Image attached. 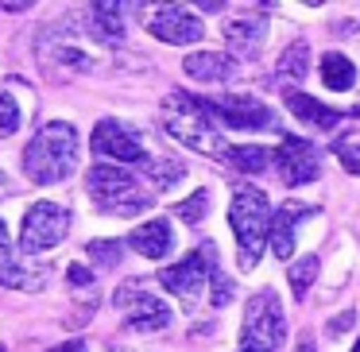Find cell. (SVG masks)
Here are the masks:
<instances>
[{"mask_svg": "<svg viewBox=\"0 0 360 352\" xmlns=\"http://www.w3.org/2000/svg\"><path fill=\"white\" fill-rule=\"evenodd\" d=\"M78 167V132L66 120H51L24 148V174L35 186H55Z\"/></svg>", "mask_w": 360, "mask_h": 352, "instance_id": "1", "label": "cell"}, {"mask_svg": "<svg viewBox=\"0 0 360 352\" xmlns=\"http://www.w3.org/2000/svg\"><path fill=\"white\" fill-rule=\"evenodd\" d=\"M271 205H267V194L252 186H240L229 205V225H233V236H236V248H240V267L252 271L256 267V256L259 248L267 244V233H271Z\"/></svg>", "mask_w": 360, "mask_h": 352, "instance_id": "2", "label": "cell"}, {"mask_svg": "<svg viewBox=\"0 0 360 352\" xmlns=\"http://www.w3.org/2000/svg\"><path fill=\"white\" fill-rule=\"evenodd\" d=\"M163 120H167V132H171L179 143H186L190 151H202V155H225L205 101H194V97H186V93H171L163 101Z\"/></svg>", "mask_w": 360, "mask_h": 352, "instance_id": "3", "label": "cell"}, {"mask_svg": "<svg viewBox=\"0 0 360 352\" xmlns=\"http://www.w3.org/2000/svg\"><path fill=\"white\" fill-rule=\"evenodd\" d=\"M86 186H89V197L97 202V209L112 213V217H136V213L151 209V194H143L132 174L117 163L89 167Z\"/></svg>", "mask_w": 360, "mask_h": 352, "instance_id": "4", "label": "cell"}, {"mask_svg": "<svg viewBox=\"0 0 360 352\" xmlns=\"http://www.w3.org/2000/svg\"><path fill=\"white\" fill-rule=\"evenodd\" d=\"M287 321H283V302L271 287L256 290L244 302V325H240V352H275L283 344Z\"/></svg>", "mask_w": 360, "mask_h": 352, "instance_id": "5", "label": "cell"}, {"mask_svg": "<svg viewBox=\"0 0 360 352\" xmlns=\"http://www.w3.org/2000/svg\"><path fill=\"white\" fill-rule=\"evenodd\" d=\"M66 233H70V213L55 202H35L20 225V252H27V256L51 252L55 244L66 240Z\"/></svg>", "mask_w": 360, "mask_h": 352, "instance_id": "6", "label": "cell"}, {"mask_svg": "<svg viewBox=\"0 0 360 352\" xmlns=\"http://www.w3.org/2000/svg\"><path fill=\"white\" fill-rule=\"evenodd\" d=\"M213 267H217V248L213 244H202V252H190L182 263H171L159 271V282H163L171 294H179L186 306H194L202 298L205 282H213Z\"/></svg>", "mask_w": 360, "mask_h": 352, "instance_id": "7", "label": "cell"}, {"mask_svg": "<svg viewBox=\"0 0 360 352\" xmlns=\"http://www.w3.org/2000/svg\"><path fill=\"white\" fill-rule=\"evenodd\" d=\"M117 306L128 313V329H136V333H159V329L171 325V306L163 302L159 294H151V290H143L140 282H124V287L117 290Z\"/></svg>", "mask_w": 360, "mask_h": 352, "instance_id": "8", "label": "cell"}, {"mask_svg": "<svg viewBox=\"0 0 360 352\" xmlns=\"http://www.w3.org/2000/svg\"><path fill=\"white\" fill-rule=\"evenodd\" d=\"M89 148H94V155L117 159V163H136V167L151 163L140 132L128 128V124H120V120H101V124L94 128V136H89Z\"/></svg>", "mask_w": 360, "mask_h": 352, "instance_id": "9", "label": "cell"}, {"mask_svg": "<svg viewBox=\"0 0 360 352\" xmlns=\"http://www.w3.org/2000/svg\"><path fill=\"white\" fill-rule=\"evenodd\" d=\"M275 167H279V178L287 186H306L321 174V155L310 140L302 136H287V140L275 148Z\"/></svg>", "mask_w": 360, "mask_h": 352, "instance_id": "10", "label": "cell"}, {"mask_svg": "<svg viewBox=\"0 0 360 352\" xmlns=\"http://www.w3.org/2000/svg\"><path fill=\"white\" fill-rule=\"evenodd\" d=\"M210 117H217L221 124L236 128V132H259V128H271L275 117L264 101H252V97H210L205 101Z\"/></svg>", "mask_w": 360, "mask_h": 352, "instance_id": "11", "label": "cell"}, {"mask_svg": "<svg viewBox=\"0 0 360 352\" xmlns=\"http://www.w3.org/2000/svg\"><path fill=\"white\" fill-rule=\"evenodd\" d=\"M148 32L159 43H171V47H186V43L202 39V20L194 12H186L182 4H163L148 16Z\"/></svg>", "mask_w": 360, "mask_h": 352, "instance_id": "12", "label": "cell"}, {"mask_svg": "<svg viewBox=\"0 0 360 352\" xmlns=\"http://www.w3.org/2000/svg\"><path fill=\"white\" fill-rule=\"evenodd\" d=\"M306 217H314V209H310V205H302V202H287L279 213H275L271 233H267V244H271V252L279 259L295 256V225H298V221H306Z\"/></svg>", "mask_w": 360, "mask_h": 352, "instance_id": "13", "label": "cell"}, {"mask_svg": "<svg viewBox=\"0 0 360 352\" xmlns=\"http://www.w3.org/2000/svg\"><path fill=\"white\" fill-rule=\"evenodd\" d=\"M182 70H186L194 82H210V86H217V82H229L236 74V63L229 55H221V51H198V55H186Z\"/></svg>", "mask_w": 360, "mask_h": 352, "instance_id": "14", "label": "cell"}, {"mask_svg": "<svg viewBox=\"0 0 360 352\" xmlns=\"http://www.w3.org/2000/svg\"><path fill=\"white\" fill-rule=\"evenodd\" d=\"M128 244L148 259H163V256H171V248H174V228L167 225V221H148V225L132 228Z\"/></svg>", "mask_w": 360, "mask_h": 352, "instance_id": "15", "label": "cell"}, {"mask_svg": "<svg viewBox=\"0 0 360 352\" xmlns=\"http://www.w3.org/2000/svg\"><path fill=\"white\" fill-rule=\"evenodd\" d=\"M287 109L295 112L298 120L314 124V128H333V124H341V120H345V112L326 109L321 101H314V97H306V93H287Z\"/></svg>", "mask_w": 360, "mask_h": 352, "instance_id": "16", "label": "cell"}, {"mask_svg": "<svg viewBox=\"0 0 360 352\" xmlns=\"http://www.w3.org/2000/svg\"><path fill=\"white\" fill-rule=\"evenodd\" d=\"M225 39H229V47H233L236 55H256L259 43H264V24H259L256 16L229 20V24H225Z\"/></svg>", "mask_w": 360, "mask_h": 352, "instance_id": "17", "label": "cell"}, {"mask_svg": "<svg viewBox=\"0 0 360 352\" xmlns=\"http://www.w3.org/2000/svg\"><path fill=\"white\" fill-rule=\"evenodd\" d=\"M321 82H326V89H333V93L352 89L356 86V66H352V58L337 55V51L321 55Z\"/></svg>", "mask_w": 360, "mask_h": 352, "instance_id": "18", "label": "cell"}, {"mask_svg": "<svg viewBox=\"0 0 360 352\" xmlns=\"http://www.w3.org/2000/svg\"><path fill=\"white\" fill-rule=\"evenodd\" d=\"M221 159H225L229 167H236V171H244V174H259L267 163H275V151L248 143V148H225V155H221Z\"/></svg>", "mask_w": 360, "mask_h": 352, "instance_id": "19", "label": "cell"}, {"mask_svg": "<svg viewBox=\"0 0 360 352\" xmlns=\"http://www.w3.org/2000/svg\"><path fill=\"white\" fill-rule=\"evenodd\" d=\"M89 20H94V32L109 43L124 39V24H120V4H89Z\"/></svg>", "mask_w": 360, "mask_h": 352, "instance_id": "20", "label": "cell"}, {"mask_svg": "<svg viewBox=\"0 0 360 352\" xmlns=\"http://www.w3.org/2000/svg\"><path fill=\"white\" fill-rule=\"evenodd\" d=\"M306 66H310V47H306L302 39H295L287 51H283V58H279V74H283V78H295L298 82L306 74Z\"/></svg>", "mask_w": 360, "mask_h": 352, "instance_id": "21", "label": "cell"}, {"mask_svg": "<svg viewBox=\"0 0 360 352\" xmlns=\"http://www.w3.org/2000/svg\"><path fill=\"white\" fill-rule=\"evenodd\" d=\"M143 174H151V182H155L159 190H171L182 182V163H174V159H151L148 167H143Z\"/></svg>", "mask_w": 360, "mask_h": 352, "instance_id": "22", "label": "cell"}, {"mask_svg": "<svg viewBox=\"0 0 360 352\" xmlns=\"http://www.w3.org/2000/svg\"><path fill=\"white\" fill-rule=\"evenodd\" d=\"M314 275H318V256H302L290 263L287 279H290V290H295V298H306V290H310Z\"/></svg>", "mask_w": 360, "mask_h": 352, "instance_id": "23", "label": "cell"}, {"mask_svg": "<svg viewBox=\"0 0 360 352\" xmlns=\"http://www.w3.org/2000/svg\"><path fill=\"white\" fill-rule=\"evenodd\" d=\"M171 213H174L179 221H186V225H198V221H202L205 213H210V190H198L194 197H186V202L174 205Z\"/></svg>", "mask_w": 360, "mask_h": 352, "instance_id": "24", "label": "cell"}, {"mask_svg": "<svg viewBox=\"0 0 360 352\" xmlns=\"http://www.w3.org/2000/svg\"><path fill=\"white\" fill-rule=\"evenodd\" d=\"M0 282H4V287H20V290H35L43 279H39V271H24V267L12 259V263L0 267Z\"/></svg>", "mask_w": 360, "mask_h": 352, "instance_id": "25", "label": "cell"}, {"mask_svg": "<svg viewBox=\"0 0 360 352\" xmlns=\"http://www.w3.org/2000/svg\"><path fill=\"white\" fill-rule=\"evenodd\" d=\"M333 155L345 163V171L360 174V132H349V136H341V140L333 143Z\"/></svg>", "mask_w": 360, "mask_h": 352, "instance_id": "26", "label": "cell"}, {"mask_svg": "<svg viewBox=\"0 0 360 352\" xmlns=\"http://www.w3.org/2000/svg\"><path fill=\"white\" fill-rule=\"evenodd\" d=\"M20 120H24V112H20L16 97L0 93V136H12V132H20Z\"/></svg>", "mask_w": 360, "mask_h": 352, "instance_id": "27", "label": "cell"}, {"mask_svg": "<svg viewBox=\"0 0 360 352\" xmlns=\"http://www.w3.org/2000/svg\"><path fill=\"white\" fill-rule=\"evenodd\" d=\"M86 252L97 259V263H105V267H117L120 263V244L117 240H94Z\"/></svg>", "mask_w": 360, "mask_h": 352, "instance_id": "28", "label": "cell"}, {"mask_svg": "<svg viewBox=\"0 0 360 352\" xmlns=\"http://www.w3.org/2000/svg\"><path fill=\"white\" fill-rule=\"evenodd\" d=\"M229 298H233V282L221 275V267H213V306H229Z\"/></svg>", "mask_w": 360, "mask_h": 352, "instance_id": "29", "label": "cell"}, {"mask_svg": "<svg viewBox=\"0 0 360 352\" xmlns=\"http://www.w3.org/2000/svg\"><path fill=\"white\" fill-rule=\"evenodd\" d=\"M12 263V244H8V228H4V221H0V267Z\"/></svg>", "mask_w": 360, "mask_h": 352, "instance_id": "30", "label": "cell"}, {"mask_svg": "<svg viewBox=\"0 0 360 352\" xmlns=\"http://www.w3.org/2000/svg\"><path fill=\"white\" fill-rule=\"evenodd\" d=\"M89 279H94V275H89L82 263H74V267H70V282H78V287H89Z\"/></svg>", "mask_w": 360, "mask_h": 352, "instance_id": "31", "label": "cell"}, {"mask_svg": "<svg viewBox=\"0 0 360 352\" xmlns=\"http://www.w3.org/2000/svg\"><path fill=\"white\" fill-rule=\"evenodd\" d=\"M51 352H89V348H86V341H66V344H58V348H51Z\"/></svg>", "mask_w": 360, "mask_h": 352, "instance_id": "32", "label": "cell"}, {"mask_svg": "<svg viewBox=\"0 0 360 352\" xmlns=\"http://www.w3.org/2000/svg\"><path fill=\"white\" fill-rule=\"evenodd\" d=\"M298 352H314V344H310V341H302V348H298Z\"/></svg>", "mask_w": 360, "mask_h": 352, "instance_id": "33", "label": "cell"}, {"mask_svg": "<svg viewBox=\"0 0 360 352\" xmlns=\"http://www.w3.org/2000/svg\"><path fill=\"white\" fill-rule=\"evenodd\" d=\"M109 352H128V348H109Z\"/></svg>", "mask_w": 360, "mask_h": 352, "instance_id": "34", "label": "cell"}, {"mask_svg": "<svg viewBox=\"0 0 360 352\" xmlns=\"http://www.w3.org/2000/svg\"><path fill=\"white\" fill-rule=\"evenodd\" d=\"M0 352H4V344H0Z\"/></svg>", "mask_w": 360, "mask_h": 352, "instance_id": "35", "label": "cell"}]
</instances>
